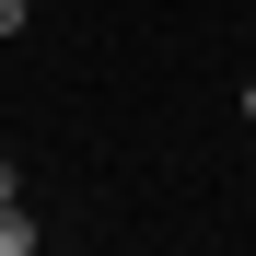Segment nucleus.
Instances as JSON below:
<instances>
[{
	"instance_id": "obj_1",
	"label": "nucleus",
	"mask_w": 256,
	"mask_h": 256,
	"mask_svg": "<svg viewBox=\"0 0 256 256\" xmlns=\"http://www.w3.org/2000/svg\"><path fill=\"white\" fill-rule=\"evenodd\" d=\"M0 256H35V222H24V198H0Z\"/></svg>"
},
{
	"instance_id": "obj_3",
	"label": "nucleus",
	"mask_w": 256,
	"mask_h": 256,
	"mask_svg": "<svg viewBox=\"0 0 256 256\" xmlns=\"http://www.w3.org/2000/svg\"><path fill=\"white\" fill-rule=\"evenodd\" d=\"M0 198H24V175H12V163H0Z\"/></svg>"
},
{
	"instance_id": "obj_4",
	"label": "nucleus",
	"mask_w": 256,
	"mask_h": 256,
	"mask_svg": "<svg viewBox=\"0 0 256 256\" xmlns=\"http://www.w3.org/2000/svg\"><path fill=\"white\" fill-rule=\"evenodd\" d=\"M244 116H256V82H244Z\"/></svg>"
},
{
	"instance_id": "obj_2",
	"label": "nucleus",
	"mask_w": 256,
	"mask_h": 256,
	"mask_svg": "<svg viewBox=\"0 0 256 256\" xmlns=\"http://www.w3.org/2000/svg\"><path fill=\"white\" fill-rule=\"evenodd\" d=\"M0 35H24V0H0Z\"/></svg>"
}]
</instances>
